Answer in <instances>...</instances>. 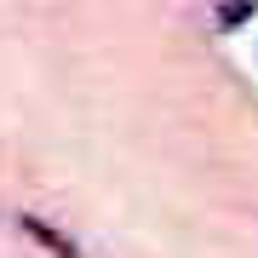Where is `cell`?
<instances>
[{"instance_id":"obj_1","label":"cell","mask_w":258,"mask_h":258,"mask_svg":"<svg viewBox=\"0 0 258 258\" xmlns=\"http://www.w3.org/2000/svg\"><path fill=\"white\" fill-rule=\"evenodd\" d=\"M23 230L35 235V241H40V247H46V252H57V258H75V247H69L63 235H52V230H46V224H40V218H23Z\"/></svg>"}]
</instances>
